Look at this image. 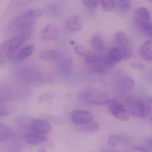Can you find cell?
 Listing matches in <instances>:
<instances>
[{"label":"cell","instance_id":"8992f818","mask_svg":"<svg viewBox=\"0 0 152 152\" xmlns=\"http://www.w3.org/2000/svg\"><path fill=\"white\" fill-rule=\"evenodd\" d=\"M106 104L112 115L118 120L127 121L130 119L129 113L128 112L125 106L116 100L110 99Z\"/></svg>","mask_w":152,"mask_h":152},{"label":"cell","instance_id":"d590c367","mask_svg":"<svg viewBox=\"0 0 152 152\" xmlns=\"http://www.w3.org/2000/svg\"><path fill=\"white\" fill-rule=\"evenodd\" d=\"M147 78H148V80L152 82V71L148 74V77H147Z\"/></svg>","mask_w":152,"mask_h":152},{"label":"cell","instance_id":"277c9868","mask_svg":"<svg viewBox=\"0 0 152 152\" xmlns=\"http://www.w3.org/2000/svg\"><path fill=\"white\" fill-rule=\"evenodd\" d=\"M81 99L87 103L95 105L107 104L110 99L106 93L96 88H90L83 92Z\"/></svg>","mask_w":152,"mask_h":152},{"label":"cell","instance_id":"d6a6232c","mask_svg":"<svg viewBox=\"0 0 152 152\" xmlns=\"http://www.w3.org/2000/svg\"><path fill=\"white\" fill-rule=\"evenodd\" d=\"M0 112H1V116H7L9 113V110L8 109V107L6 106V105L5 104H3L2 103L1 104Z\"/></svg>","mask_w":152,"mask_h":152},{"label":"cell","instance_id":"5bb4252c","mask_svg":"<svg viewBox=\"0 0 152 152\" xmlns=\"http://www.w3.org/2000/svg\"><path fill=\"white\" fill-rule=\"evenodd\" d=\"M59 31L57 27L53 24H49L42 28L40 36L45 40H52L56 39L58 36Z\"/></svg>","mask_w":152,"mask_h":152},{"label":"cell","instance_id":"3957f363","mask_svg":"<svg viewBox=\"0 0 152 152\" xmlns=\"http://www.w3.org/2000/svg\"><path fill=\"white\" fill-rule=\"evenodd\" d=\"M125 107L129 114L141 118L148 116L147 107L144 97L128 96L125 100Z\"/></svg>","mask_w":152,"mask_h":152},{"label":"cell","instance_id":"f35d334b","mask_svg":"<svg viewBox=\"0 0 152 152\" xmlns=\"http://www.w3.org/2000/svg\"><path fill=\"white\" fill-rule=\"evenodd\" d=\"M104 152H115V151H104Z\"/></svg>","mask_w":152,"mask_h":152},{"label":"cell","instance_id":"ab89813d","mask_svg":"<svg viewBox=\"0 0 152 152\" xmlns=\"http://www.w3.org/2000/svg\"><path fill=\"white\" fill-rule=\"evenodd\" d=\"M148 1H150L151 2H152V0H148Z\"/></svg>","mask_w":152,"mask_h":152},{"label":"cell","instance_id":"cb8c5ba5","mask_svg":"<svg viewBox=\"0 0 152 152\" xmlns=\"http://www.w3.org/2000/svg\"><path fill=\"white\" fill-rule=\"evenodd\" d=\"M119 49L122 56V59H128L132 56V50L129 46H119L117 47Z\"/></svg>","mask_w":152,"mask_h":152},{"label":"cell","instance_id":"f1b7e54d","mask_svg":"<svg viewBox=\"0 0 152 152\" xmlns=\"http://www.w3.org/2000/svg\"><path fill=\"white\" fill-rule=\"evenodd\" d=\"M141 32L152 40V23L151 22L149 23L146 26L143 28Z\"/></svg>","mask_w":152,"mask_h":152},{"label":"cell","instance_id":"7c38bea8","mask_svg":"<svg viewBox=\"0 0 152 152\" xmlns=\"http://www.w3.org/2000/svg\"><path fill=\"white\" fill-rule=\"evenodd\" d=\"M46 134L37 132L33 130H29L24 135L26 141L31 145H37L45 142L46 139Z\"/></svg>","mask_w":152,"mask_h":152},{"label":"cell","instance_id":"9a60e30c","mask_svg":"<svg viewBox=\"0 0 152 152\" xmlns=\"http://www.w3.org/2000/svg\"><path fill=\"white\" fill-rule=\"evenodd\" d=\"M139 54L142 59L146 61H152V40L144 42L139 48Z\"/></svg>","mask_w":152,"mask_h":152},{"label":"cell","instance_id":"4316f807","mask_svg":"<svg viewBox=\"0 0 152 152\" xmlns=\"http://www.w3.org/2000/svg\"><path fill=\"white\" fill-rule=\"evenodd\" d=\"M33 0H11L10 4H9L10 8H15L24 5L25 4L30 2Z\"/></svg>","mask_w":152,"mask_h":152},{"label":"cell","instance_id":"ba28073f","mask_svg":"<svg viewBox=\"0 0 152 152\" xmlns=\"http://www.w3.org/2000/svg\"><path fill=\"white\" fill-rule=\"evenodd\" d=\"M71 119L75 124L81 125L92 122L93 115L90 112L87 110H76L72 113Z\"/></svg>","mask_w":152,"mask_h":152},{"label":"cell","instance_id":"f546056e","mask_svg":"<svg viewBox=\"0 0 152 152\" xmlns=\"http://www.w3.org/2000/svg\"><path fill=\"white\" fill-rule=\"evenodd\" d=\"M74 50L77 54H78L80 55L84 56L88 52L87 51V50L86 49V48L83 45H76V46H75Z\"/></svg>","mask_w":152,"mask_h":152},{"label":"cell","instance_id":"603a6c76","mask_svg":"<svg viewBox=\"0 0 152 152\" xmlns=\"http://www.w3.org/2000/svg\"><path fill=\"white\" fill-rule=\"evenodd\" d=\"M99 124L97 122L92 121L90 123L80 125L81 129L87 132H94L99 129Z\"/></svg>","mask_w":152,"mask_h":152},{"label":"cell","instance_id":"e0dca14e","mask_svg":"<svg viewBox=\"0 0 152 152\" xmlns=\"http://www.w3.org/2000/svg\"><path fill=\"white\" fill-rule=\"evenodd\" d=\"M62 56V54L58 50L51 49H45L42 50L40 54L39 58L45 61H58Z\"/></svg>","mask_w":152,"mask_h":152},{"label":"cell","instance_id":"5b68a950","mask_svg":"<svg viewBox=\"0 0 152 152\" xmlns=\"http://www.w3.org/2000/svg\"><path fill=\"white\" fill-rule=\"evenodd\" d=\"M84 61L94 72L106 73L110 67L105 62L104 58L92 52H88L84 56Z\"/></svg>","mask_w":152,"mask_h":152},{"label":"cell","instance_id":"484cf974","mask_svg":"<svg viewBox=\"0 0 152 152\" xmlns=\"http://www.w3.org/2000/svg\"><path fill=\"white\" fill-rule=\"evenodd\" d=\"M81 2L86 8L93 10L97 6L99 0H81Z\"/></svg>","mask_w":152,"mask_h":152},{"label":"cell","instance_id":"6da1fadb","mask_svg":"<svg viewBox=\"0 0 152 152\" xmlns=\"http://www.w3.org/2000/svg\"><path fill=\"white\" fill-rule=\"evenodd\" d=\"M43 11L40 9H30L17 16L12 23L14 29L25 30L31 28L42 16Z\"/></svg>","mask_w":152,"mask_h":152},{"label":"cell","instance_id":"7402d4cb","mask_svg":"<svg viewBox=\"0 0 152 152\" xmlns=\"http://www.w3.org/2000/svg\"><path fill=\"white\" fill-rule=\"evenodd\" d=\"M103 9L107 12H110L114 10L116 7V4L114 0H100Z\"/></svg>","mask_w":152,"mask_h":152},{"label":"cell","instance_id":"9c48e42d","mask_svg":"<svg viewBox=\"0 0 152 152\" xmlns=\"http://www.w3.org/2000/svg\"><path fill=\"white\" fill-rule=\"evenodd\" d=\"M134 80L128 75H122L116 80V87L121 93H125L131 90L134 86Z\"/></svg>","mask_w":152,"mask_h":152},{"label":"cell","instance_id":"ac0fdd59","mask_svg":"<svg viewBox=\"0 0 152 152\" xmlns=\"http://www.w3.org/2000/svg\"><path fill=\"white\" fill-rule=\"evenodd\" d=\"M34 46L33 44H30L26 45L20 49L17 52L15 53L14 56V59L17 61L23 60L28 57H29L34 52Z\"/></svg>","mask_w":152,"mask_h":152},{"label":"cell","instance_id":"d6986e66","mask_svg":"<svg viewBox=\"0 0 152 152\" xmlns=\"http://www.w3.org/2000/svg\"><path fill=\"white\" fill-rule=\"evenodd\" d=\"M91 44L93 49L98 52H102L105 49V44L102 37L98 34H94L91 39Z\"/></svg>","mask_w":152,"mask_h":152},{"label":"cell","instance_id":"44dd1931","mask_svg":"<svg viewBox=\"0 0 152 152\" xmlns=\"http://www.w3.org/2000/svg\"><path fill=\"white\" fill-rule=\"evenodd\" d=\"M113 39L117 47L127 46H129L130 41L128 36L123 31H118L113 36Z\"/></svg>","mask_w":152,"mask_h":152},{"label":"cell","instance_id":"836d02e7","mask_svg":"<svg viewBox=\"0 0 152 152\" xmlns=\"http://www.w3.org/2000/svg\"><path fill=\"white\" fill-rule=\"evenodd\" d=\"M145 146L147 149L152 152V137L149 138L145 141Z\"/></svg>","mask_w":152,"mask_h":152},{"label":"cell","instance_id":"8fae6325","mask_svg":"<svg viewBox=\"0 0 152 152\" xmlns=\"http://www.w3.org/2000/svg\"><path fill=\"white\" fill-rule=\"evenodd\" d=\"M29 130L47 134L51 131L50 124L46 120L42 119H36L31 120L28 126Z\"/></svg>","mask_w":152,"mask_h":152},{"label":"cell","instance_id":"1f68e13d","mask_svg":"<svg viewBox=\"0 0 152 152\" xmlns=\"http://www.w3.org/2000/svg\"><path fill=\"white\" fill-rule=\"evenodd\" d=\"M131 66L137 70H142L144 68V65L139 62H133L131 63Z\"/></svg>","mask_w":152,"mask_h":152},{"label":"cell","instance_id":"74e56055","mask_svg":"<svg viewBox=\"0 0 152 152\" xmlns=\"http://www.w3.org/2000/svg\"><path fill=\"white\" fill-rule=\"evenodd\" d=\"M150 124H151V125H152V116L150 117Z\"/></svg>","mask_w":152,"mask_h":152},{"label":"cell","instance_id":"2e32d148","mask_svg":"<svg viewBox=\"0 0 152 152\" xmlns=\"http://www.w3.org/2000/svg\"><path fill=\"white\" fill-rule=\"evenodd\" d=\"M105 62L110 66L119 62L122 59L121 51L118 48L111 49L104 58Z\"/></svg>","mask_w":152,"mask_h":152},{"label":"cell","instance_id":"e575fe53","mask_svg":"<svg viewBox=\"0 0 152 152\" xmlns=\"http://www.w3.org/2000/svg\"><path fill=\"white\" fill-rule=\"evenodd\" d=\"M133 151L134 152H150V151L148 149H146V148L141 147H134Z\"/></svg>","mask_w":152,"mask_h":152},{"label":"cell","instance_id":"d4e9b609","mask_svg":"<svg viewBox=\"0 0 152 152\" xmlns=\"http://www.w3.org/2000/svg\"><path fill=\"white\" fill-rule=\"evenodd\" d=\"M117 5L119 8L124 11L129 10L131 5L130 0H117Z\"/></svg>","mask_w":152,"mask_h":152},{"label":"cell","instance_id":"83f0119b","mask_svg":"<svg viewBox=\"0 0 152 152\" xmlns=\"http://www.w3.org/2000/svg\"><path fill=\"white\" fill-rule=\"evenodd\" d=\"M122 141V138L121 136L114 135H111L108 138V143L111 145H116Z\"/></svg>","mask_w":152,"mask_h":152},{"label":"cell","instance_id":"30bf717a","mask_svg":"<svg viewBox=\"0 0 152 152\" xmlns=\"http://www.w3.org/2000/svg\"><path fill=\"white\" fill-rule=\"evenodd\" d=\"M58 69L62 75L67 76L72 73L73 69V61L69 56H62L58 61Z\"/></svg>","mask_w":152,"mask_h":152},{"label":"cell","instance_id":"4fadbf2b","mask_svg":"<svg viewBox=\"0 0 152 152\" xmlns=\"http://www.w3.org/2000/svg\"><path fill=\"white\" fill-rule=\"evenodd\" d=\"M66 28L71 32H76L80 30L83 26V21L78 14H74L68 17L65 21Z\"/></svg>","mask_w":152,"mask_h":152},{"label":"cell","instance_id":"4dcf8cb0","mask_svg":"<svg viewBox=\"0 0 152 152\" xmlns=\"http://www.w3.org/2000/svg\"><path fill=\"white\" fill-rule=\"evenodd\" d=\"M49 11L53 15H58L60 14V8L56 4H51L49 7Z\"/></svg>","mask_w":152,"mask_h":152},{"label":"cell","instance_id":"52a82bcc","mask_svg":"<svg viewBox=\"0 0 152 152\" xmlns=\"http://www.w3.org/2000/svg\"><path fill=\"white\" fill-rule=\"evenodd\" d=\"M150 13L145 7H139L134 15V21L136 27L141 31L143 28L150 23Z\"/></svg>","mask_w":152,"mask_h":152},{"label":"cell","instance_id":"ffe728a7","mask_svg":"<svg viewBox=\"0 0 152 152\" xmlns=\"http://www.w3.org/2000/svg\"><path fill=\"white\" fill-rule=\"evenodd\" d=\"M14 133L12 128L5 124L1 123L0 124V140L4 141L12 138Z\"/></svg>","mask_w":152,"mask_h":152},{"label":"cell","instance_id":"8d00e7d4","mask_svg":"<svg viewBox=\"0 0 152 152\" xmlns=\"http://www.w3.org/2000/svg\"><path fill=\"white\" fill-rule=\"evenodd\" d=\"M38 152H46V151H45V149L41 148V149H40V150H39Z\"/></svg>","mask_w":152,"mask_h":152},{"label":"cell","instance_id":"7a4b0ae2","mask_svg":"<svg viewBox=\"0 0 152 152\" xmlns=\"http://www.w3.org/2000/svg\"><path fill=\"white\" fill-rule=\"evenodd\" d=\"M33 30L30 28L6 41L2 45L6 55L10 58H14L18 50L30 39Z\"/></svg>","mask_w":152,"mask_h":152}]
</instances>
